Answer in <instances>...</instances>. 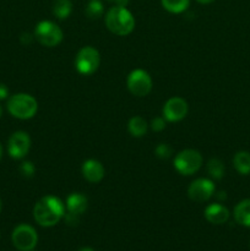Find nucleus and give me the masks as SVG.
<instances>
[{
  "mask_svg": "<svg viewBox=\"0 0 250 251\" xmlns=\"http://www.w3.org/2000/svg\"><path fill=\"white\" fill-rule=\"evenodd\" d=\"M65 205L54 195H46L39 199L33 207V218L42 227H53L63 220Z\"/></svg>",
  "mask_w": 250,
  "mask_h": 251,
  "instance_id": "nucleus-1",
  "label": "nucleus"
},
{
  "mask_svg": "<svg viewBox=\"0 0 250 251\" xmlns=\"http://www.w3.org/2000/svg\"><path fill=\"white\" fill-rule=\"evenodd\" d=\"M104 22L105 27L115 36H127L135 28V17L125 6L110 7L105 14Z\"/></svg>",
  "mask_w": 250,
  "mask_h": 251,
  "instance_id": "nucleus-2",
  "label": "nucleus"
},
{
  "mask_svg": "<svg viewBox=\"0 0 250 251\" xmlns=\"http://www.w3.org/2000/svg\"><path fill=\"white\" fill-rule=\"evenodd\" d=\"M7 110L14 118L20 120H28L36 115L38 102L28 93H16L7 100Z\"/></svg>",
  "mask_w": 250,
  "mask_h": 251,
  "instance_id": "nucleus-3",
  "label": "nucleus"
},
{
  "mask_svg": "<svg viewBox=\"0 0 250 251\" xmlns=\"http://www.w3.org/2000/svg\"><path fill=\"white\" fill-rule=\"evenodd\" d=\"M202 161V154L198 150L186 149L174 157L173 166L180 176H189L200 171Z\"/></svg>",
  "mask_w": 250,
  "mask_h": 251,
  "instance_id": "nucleus-4",
  "label": "nucleus"
},
{
  "mask_svg": "<svg viewBox=\"0 0 250 251\" xmlns=\"http://www.w3.org/2000/svg\"><path fill=\"white\" fill-rule=\"evenodd\" d=\"M33 36L39 44L47 48H53L61 43L64 33L55 22L46 20L37 24Z\"/></svg>",
  "mask_w": 250,
  "mask_h": 251,
  "instance_id": "nucleus-5",
  "label": "nucleus"
},
{
  "mask_svg": "<svg viewBox=\"0 0 250 251\" xmlns=\"http://www.w3.org/2000/svg\"><path fill=\"white\" fill-rule=\"evenodd\" d=\"M100 64V51L91 46L82 47L75 56V69L83 76H90L98 70Z\"/></svg>",
  "mask_w": 250,
  "mask_h": 251,
  "instance_id": "nucleus-6",
  "label": "nucleus"
},
{
  "mask_svg": "<svg viewBox=\"0 0 250 251\" xmlns=\"http://www.w3.org/2000/svg\"><path fill=\"white\" fill-rule=\"evenodd\" d=\"M152 77L144 69H135L127 75L126 87L135 97H145L152 91Z\"/></svg>",
  "mask_w": 250,
  "mask_h": 251,
  "instance_id": "nucleus-7",
  "label": "nucleus"
},
{
  "mask_svg": "<svg viewBox=\"0 0 250 251\" xmlns=\"http://www.w3.org/2000/svg\"><path fill=\"white\" fill-rule=\"evenodd\" d=\"M12 244L20 251H32L38 242L36 229L29 225H20L14 229L11 235Z\"/></svg>",
  "mask_w": 250,
  "mask_h": 251,
  "instance_id": "nucleus-8",
  "label": "nucleus"
},
{
  "mask_svg": "<svg viewBox=\"0 0 250 251\" xmlns=\"http://www.w3.org/2000/svg\"><path fill=\"white\" fill-rule=\"evenodd\" d=\"M215 184L208 178H198L191 181L188 188V196L194 202H206L215 195Z\"/></svg>",
  "mask_w": 250,
  "mask_h": 251,
  "instance_id": "nucleus-9",
  "label": "nucleus"
},
{
  "mask_svg": "<svg viewBox=\"0 0 250 251\" xmlns=\"http://www.w3.org/2000/svg\"><path fill=\"white\" fill-rule=\"evenodd\" d=\"M189 105L184 98L172 97L164 103L162 117L168 123H178L188 115Z\"/></svg>",
  "mask_w": 250,
  "mask_h": 251,
  "instance_id": "nucleus-10",
  "label": "nucleus"
},
{
  "mask_svg": "<svg viewBox=\"0 0 250 251\" xmlns=\"http://www.w3.org/2000/svg\"><path fill=\"white\" fill-rule=\"evenodd\" d=\"M31 149V137L26 131H15L7 141V151L11 158L22 159Z\"/></svg>",
  "mask_w": 250,
  "mask_h": 251,
  "instance_id": "nucleus-11",
  "label": "nucleus"
},
{
  "mask_svg": "<svg viewBox=\"0 0 250 251\" xmlns=\"http://www.w3.org/2000/svg\"><path fill=\"white\" fill-rule=\"evenodd\" d=\"M82 176L88 181V183L97 184L102 181V179L105 176V169L103 164L97 159L90 158L82 163Z\"/></svg>",
  "mask_w": 250,
  "mask_h": 251,
  "instance_id": "nucleus-12",
  "label": "nucleus"
},
{
  "mask_svg": "<svg viewBox=\"0 0 250 251\" xmlns=\"http://www.w3.org/2000/svg\"><path fill=\"white\" fill-rule=\"evenodd\" d=\"M205 218L212 225H223L229 220V210L221 203H211L205 208Z\"/></svg>",
  "mask_w": 250,
  "mask_h": 251,
  "instance_id": "nucleus-13",
  "label": "nucleus"
},
{
  "mask_svg": "<svg viewBox=\"0 0 250 251\" xmlns=\"http://www.w3.org/2000/svg\"><path fill=\"white\" fill-rule=\"evenodd\" d=\"M88 199L81 193H73L66 199V211L81 216L87 210Z\"/></svg>",
  "mask_w": 250,
  "mask_h": 251,
  "instance_id": "nucleus-14",
  "label": "nucleus"
},
{
  "mask_svg": "<svg viewBox=\"0 0 250 251\" xmlns=\"http://www.w3.org/2000/svg\"><path fill=\"white\" fill-rule=\"evenodd\" d=\"M233 215L238 225L250 228V199L240 201L234 207Z\"/></svg>",
  "mask_w": 250,
  "mask_h": 251,
  "instance_id": "nucleus-15",
  "label": "nucleus"
},
{
  "mask_svg": "<svg viewBox=\"0 0 250 251\" xmlns=\"http://www.w3.org/2000/svg\"><path fill=\"white\" fill-rule=\"evenodd\" d=\"M150 125L147 124L146 119L140 115H134L130 118L129 123H127V131L132 137H142L146 135L147 130H149Z\"/></svg>",
  "mask_w": 250,
  "mask_h": 251,
  "instance_id": "nucleus-16",
  "label": "nucleus"
},
{
  "mask_svg": "<svg viewBox=\"0 0 250 251\" xmlns=\"http://www.w3.org/2000/svg\"><path fill=\"white\" fill-rule=\"evenodd\" d=\"M233 166L242 176L250 174V152L239 151L233 157Z\"/></svg>",
  "mask_w": 250,
  "mask_h": 251,
  "instance_id": "nucleus-17",
  "label": "nucleus"
},
{
  "mask_svg": "<svg viewBox=\"0 0 250 251\" xmlns=\"http://www.w3.org/2000/svg\"><path fill=\"white\" fill-rule=\"evenodd\" d=\"M73 12V2L71 0H54L53 15L59 20H65Z\"/></svg>",
  "mask_w": 250,
  "mask_h": 251,
  "instance_id": "nucleus-18",
  "label": "nucleus"
},
{
  "mask_svg": "<svg viewBox=\"0 0 250 251\" xmlns=\"http://www.w3.org/2000/svg\"><path fill=\"white\" fill-rule=\"evenodd\" d=\"M164 10L171 14H181L190 5V0H161Z\"/></svg>",
  "mask_w": 250,
  "mask_h": 251,
  "instance_id": "nucleus-19",
  "label": "nucleus"
},
{
  "mask_svg": "<svg viewBox=\"0 0 250 251\" xmlns=\"http://www.w3.org/2000/svg\"><path fill=\"white\" fill-rule=\"evenodd\" d=\"M207 173L211 179L221 180L225 176V164H223V162L218 158H211L207 162Z\"/></svg>",
  "mask_w": 250,
  "mask_h": 251,
  "instance_id": "nucleus-20",
  "label": "nucleus"
},
{
  "mask_svg": "<svg viewBox=\"0 0 250 251\" xmlns=\"http://www.w3.org/2000/svg\"><path fill=\"white\" fill-rule=\"evenodd\" d=\"M104 12V6H103L100 0H90L85 7V14L88 19L91 20H97Z\"/></svg>",
  "mask_w": 250,
  "mask_h": 251,
  "instance_id": "nucleus-21",
  "label": "nucleus"
},
{
  "mask_svg": "<svg viewBox=\"0 0 250 251\" xmlns=\"http://www.w3.org/2000/svg\"><path fill=\"white\" fill-rule=\"evenodd\" d=\"M19 171H20V173H21L22 176L29 179L34 176V173H36V167H34V164L32 163V162L25 161L21 163Z\"/></svg>",
  "mask_w": 250,
  "mask_h": 251,
  "instance_id": "nucleus-22",
  "label": "nucleus"
},
{
  "mask_svg": "<svg viewBox=\"0 0 250 251\" xmlns=\"http://www.w3.org/2000/svg\"><path fill=\"white\" fill-rule=\"evenodd\" d=\"M172 147L168 144H159L154 149V153L161 159H168L172 156Z\"/></svg>",
  "mask_w": 250,
  "mask_h": 251,
  "instance_id": "nucleus-23",
  "label": "nucleus"
},
{
  "mask_svg": "<svg viewBox=\"0 0 250 251\" xmlns=\"http://www.w3.org/2000/svg\"><path fill=\"white\" fill-rule=\"evenodd\" d=\"M166 125H167V120L164 119L163 117H156L151 120L150 127L152 129V131L161 132L166 129Z\"/></svg>",
  "mask_w": 250,
  "mask_h": 251,
  "instance_id": "nucleus-24",
  "label": "nucleus"
},
{
  "mask_svg": "<svg viewBox=\"0 0 250 251\" xmlns=\"http://www.w3.org/2000/svg\"><path fill=\"white\" fill-rule=\"evenodd\" d=\"M64 221H65L66 225L70 226V227H76V226L80 223V216L71 212H65V215H64Z\"/></svg>",
  "mask_w": 250,
  "mask_h": 251,
  "instance_id": "nucleus-25",
  "label": "nucleus"
},
{
  "mask_svg": "<svg viewBox=\"0 0 250 251\" xmlns=\"http://www.w3.org/2000/svg\"><path fill=\"white\" fill-rule=\"evenodd\" d=\"M7 96H9V88L6 87V85L0 82V100H6Z\"/></svg>",
  "mask_w": 250,
  "mask_h": 251,
  "instance_id": "nucleus-26",
  "label": "nucleus"
},
{
  "mask_svg": "<svg viewBox=\"0 0 250 251\" xmlns=\"http://www.w3.org/2000/svg\"><path fill=\"white\" fill-rule=\"evenodd\" d=\"M33 37L32 34L29 33H24L21 36V38H20V41L22 42V44H25V46H27V44H31L32 41H33Z\"/></svg>",
  "mask_w": 250,
  "mask_h": 251,
  "instance_id": "nucleus-27",
  "label": "nucleus"
},
{
  "mask_svg": "<svg viewBox=\"0 0 250 251\" xmlns=\"http://www.w3.org/2000/svg\"><path fill=\"white\" fill-rule=\"evenodd\" d=\"M216 196H217V198L220 199V200H225V198H227V196H225V191H220V193L216 194Z\"/></svg>",
  "mask_w": 250,
  "mask_h": 251,
  "instance_id": "nucleus-28",
  "label": "nucleus"
},
{
  "mask_svg": "<svg viewBox=\"0 0 250 251\" xmlns=\"http://www.w3.org/2000/svg\"><path fill=\"white\" fill-rule=\"evenodd\" d=\"M196 1L200 2V4L206 5V4H211V2H213V1H215V0H196Z\"/></svg>",
  "mask_w": 250,
  "mask_h": 251,
  "instance_id": "nucleus-29",
  "label": "nucleus"
},
{
  "mask_svg": "<svg viewBox=\"0 0 250 251\" xmlns=\"http://www.w3.org/2000/svg\"><path fill=\"white\" fill-rule=\"evenodd\" d=\"M78 251H95V250L91 249V248H88V247H86V248H81V249Z\"/></svg>",
  "mask_w": 250,
  "mask_h": 251,
  "instance_id": "nucleus-30",
  "label": "nucleus"
},
{
  "mask_svg": "<svg viewBox=\"0 0 250 251\" xmlns=\"http://www.w3.org/2000/svg\"><path fill=\"white\" fill-rule=\"evenodd\" d=\"M1 158H2V147L1 145H0V161H1Z\"/></svg>",
  "mask_w": 250,
  "mask_h": 251,
  "instance_id": "nucleus-31",
  "label": "nucleus"
},
{
  "mask_svg": "<svg viewBox=\"0 0 250 251\" xmlns=\"http://www.w3.org/2000/svg\"><path fill=\"white\" fill-rule=\"evenodd\" d=\"M1 114H2V109H1V107H0V118H1Z\"/></svg>",
  "mask_w": 250,
  "mask_h": 251,
  "instance_id": "nucleus-32",
  "label": "nucleus"
},
{
  "mask_svg": "<svg viewBox=\"0 0 250 251\" xmlns=\"http://www.w3.org/2000/svg\"><path fill=\"white\" fill-rule=\"evenodd\" d=\"M0 211H1V201H0Z\"/></svg>",
  "mask_w": 250,
  "mask_h": 251,
  "instance_id": "nucleus-33",
  "label": "nucleus"
},
{
  "mask_svg": "<svg viewBox=\"0 0 250 251\" xmlns=\"http://www.w3.org/2000/svg\"><path fill=\"white\" fill-rule=\"evenodd\" d=\"M109 1H115V0H109Z\"/></svg>",
  "mask_w": 250,
  "mask_h": 251,
  "instance_id": "nucleus-34",
  "label": "nucleus"
},
{
  "mask_svg": "<svg viewBox=\"0 0 250 251\" xmlns=\"http://www.w3.org/2000/svg\"><path fill=\"white\" fill-rule=\"evenodd\" d=\"M32 251H33V250H32Z\"/></svg>",
  "mask_w": 250,
  "mask_h": 251,
  "instance_id": "nucleus-35",
  "label": "nucleus"
}]
</instances>
